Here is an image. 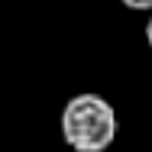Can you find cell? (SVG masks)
I'll use <instances>...</instances> for the list:
<instances>
[{"mask_svg":"<svg viewBox=\"0 0 152 152\" xmlns=\"http://www.w3.org/2000/svg\"><path fill=\"white\" fill-rule=\"evenodd\" d=\"M120 3L129 10H139V13H152V0H120Z\"/></svg>","mask_w":152,"mask_h":152,"instance_id":"obj_2","label":"cell"},{"mask_svg":"<svg viewBox=\"0 0 152 152\" xmlns=\"http://www.w3.org/2000/svg\"><path fill=\"white\" fill-rule=\"evenodd\" d=\"M65 146L75 152H107L117 139V110L100 94H75L58 117Z\"/></svg>","mask_w":152,"mask_h":152,"instance_id":"obj_1","label":"cell"},{"mask_svg":"<svg viewBox=\"0 0 152 152\" xmlns=\"http://www.w3.org/2000/svg\"><path fill=\"white\" fill-rule=\"evenodd\" d=\"M146 42H149V49H152V16H149V23H146Z\"/></svg>","mask_w":152,"mask_h":152,"instance_id":"obj_3","label":"cell"}]
</instances>
